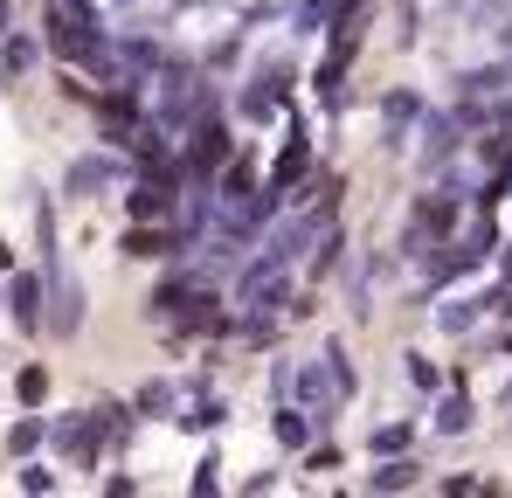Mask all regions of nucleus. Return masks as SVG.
<instances>
[{
	"label": "nucleus",
	"instance_id": "c85d7f7f",
	"mask_svg": "<svg viewBox=\"0 0 512 498\" xmlns=\"http://www.w3.org/2000/svg\"><path fill=\"white\" fill-rule=\"evenodd\" d=\"M7 35H14V28H7V0H0V42H7Z\"/></svg>",
	"mask_w": 512,
	"mask_h": 498
},
{
	"label": "nucleus",
	"instance_id": "7ed1b4c3",
	"mask_svg": "<svg viewBox=\"0 0 512 498\" xmlns=\"http://www.w3.org/2000/svg\"><path fill=\"white\" fill-rule=\"evenodd\" d=\"M229 160H236V139H229V125H222L215 104H208V111L187 125V173H194V180H215Z\"/></svg>",
	"mask_w": 512,
	"mask_h": 498
},
{
	"label": "nucleus",
	"instance_id": "f257e3e1",
	"mask_svg": "<svg viewBox=\"0 0 512 498\" xmlns=\"http://www.w3.org/2000/svg\"><path fill=\"white\" fill-rule=\"evenodd\" d=\"M291 395H298L305 409L319 415V429H326V415H333L346 395H353V367H346L340 346H326V360H305V367H291Z\"/></svg>",
	"mask_w": 512,
	"mask_h": 498
},
{
	"label": "nucleus",
	"instance_id": "a878e982",
	"mask_svg": "<svg viewBox=\"0 0 512 498\" xmlns=\"http://www.w3.org/2000/svg\"><path fill=\"white\" fill-rule=\"evenodd\" d=\"M443 492L450 498H478V492H492V478H443Z\"/></svg>",
	"mask_w": 512,
	"mask_h": 498
},
{
	"label": "nucleus",
	"instance_id": "1a4fd4ad",
	"mask_svg": "<svg viewBox=\"0 0 512 498\" xmlns=\"http://www.w3.org/2000/svg\"><path fill=\"white\" fill-rule=\"evenodd\" d=\"M180 332H229V312H222L215 284H194V298H187V312H180Z\"/></svg>",
	"mask_w": 512,
	"mask_h": 498
},
{
	"label": "nucleus",
	"instance_id": "ddd939ff",
	"mask_svg": "<svg viewBox=\"0 0 512 498\" xmlns=\"http://www.w3.org/2000/svg\"><path fill=\"white\" fill-rule=\"evenodd\" d=\"M312 422H319V415L305 409V402H284L270 429H277V443H284V450H312Z\"/></svg>",
	"mask_w": 512,
	"mask_h": 498
},
{
	"label": "nucleus",
	"instance_id": "4468645a",
	"mask_svg": "<svg viewBox=\"0 0 512 498\" xmlns=\"http://www.w3.org/2000/svg\"><path fill=\"white\" fill-rule=\"evenodd\" d=\"M499 298H506V291H492V298H450V305L436 312V326H443V332H471V326H478V312H499Z\"/></svg>",
	"mask_w": 512,
	"mask_h": 498
},
{
	"label": "nucleus",
	"instance_id": "9d476101",
	"mask_svg": "<svg viewBox=\"0 0 512 498\" xmlns=\"http://www.w3.org/2000/svg\"><path fill=\"white\" fill-rule=\"evenodd\" d=\"M284 90H291V83H284V70H270V77L256 70L250 90H243V118H277V111H284Z\"/></svg>",
	"mask_w": 512,
	"mask_h": 498
},
{
	"label": "nucleus",
	"instance_id": "393cba45",
	"mask_svg": "<svg viewBox=\"0 0 512 498\" xmlns=\"http://www.w3.org/2000/svg\"><path fill=\"white\" fill-rule=\"evenodd\" d=\"M14 388H21V402H42V395H49V374H42V367H21Z\"/></svg>",
	"mask_w": 512,
	"mask_h": 498
},
{
	"label": "nucleus",
	"instance_id": "20e7f679",
	"mask_svg": "<svg viewBox=\"0 0 512 498\" xmlns=\"http://www.w3.org/2000/svg\"><path fill=\"white\" fill-rule=\"evenodd\" d=\"M125 208H132V222H173V208H180V173H173V160L146 166V173L132 180Z\"/></svg>",
	"mask_w": 512,
	"mask_h": 498
},
{
	"label": "nucleus",
	"instance_id": "2f4dec72",
	"mask_svg": "<svg viewBox=\"0 0 512 498\" xmlns=\"http://www.w3.org/2000/svg\"><path fill=\"white\" fill-rule=\"evenodd\" d=\"M7 263H14V256H7V243H0V270H7Z\"/></svg>",
	"mask_w": 512,
	"mask_h": 498
},
{
	"label": "nucleus",
	"instance_id": "6e6552de",
	"mask_svg": "<svg viewBox=\"0 0 512 498\" xmlns=\"http://www.w3.org/2000/svg\"><path fill=\"white\" fill-rule=\"evenodd\" d=\"M416 125H423V97H416V90H388V97H381V132H388V146H409Z\"/></svg>",
	"mask_w": 512,
	"mask_h": 498
},
{
	"label": "nucleus",
	"instance_id": "c756f323",
	"mask_svg": "<svg viewBox=\"0 0 512 498\" xmlns=\"http://www.w3.org/2000/svg\"><path fill=\"white\" fill-rule=\"evenodd\" d=\"M70 7H77V14H97V0H70Z\"/></svg>",
	"mask_w": 512,
	"mask_h": 498
},
{
	"label": "nucleus",
	"instance_id": "bb28decb",
	"mask_svg": "<svg viewBox=\"0 0 512 498\" xmlns=\"http://www.w3.org/2000/svg\"><path fill=\"white\" fill-rule=\"evenodd\" d=\"M21 492H56V471H42V464H28V471H21Z\"/></svg>",
	"mask_w": 512,
	"mask_h": 498
},
{
	"label": "nucleus",
	"instance_id": "423d86ee",
	"mask_svg": "<svg viewBox=\"0 0 512 498\" xmlns=\"http://www.w3.org/2000/svg\"><path fill=\"white\" fill-rule=\"evenodd\" d=\"M77 201H97V194H118V187H132V166L111 160V153H84V160L70 166V180H63Z\"/></svg>",
	"mask_w": 512,
	"mask_h": 498
},
{
	"label": "nucleus",
	"instance_id": "4be33fe9",
	"mask_svg": "<svg viewBox=\"0 0 512 498\" xmlns=\"http://www.w3.org/2000/svg\"><path fill=\"white\" fill-rule=\"evenodd\" d=\"M222 402H215V395H194V402H187V415H173V422H187V429H215V422H222Z\"/></svg>",
	"mask_w": 512,
	"mask_h": 498
},
{
	"label": "nucleus",
	"instance_id": "9b49d317",
	"mask_svg": "<svg viewBox=\"0 0 512 498\" xmlns=\"http://www.w3.org/2000/svg\"><path fill=\"white\" fill-rule=\"evenodd\" d=\"M305 166H312V139H305V132H291V146H284V160H277V173H270V180H263V187H270V194H284V201H291V187H298V180H305Z\"/></svg>",
	"mask_w": 512,
	"mask_h": 498
},
{
	"label": "nucleus",
	"instance_id": "a211bd4d",
	"mask_svg": "<svg viewBox=\"0 0 512 498\" xmlns=\"http://www.w3.org/2000/svg\"><path fill=\"white\" fill-rule=\"evenodd\" d=\"M464 429H471V402L464 395H443L436 402V436H464Z\"/></svg>",
	"mask_w": 512,
	"mask_h": 498
},
{
	"label": "nucleus",
	"instance_id": "39448f33",
	"mask_svg": "<svg viewBox=\"0 0 512 498\" xmlns=\"http://www.w3.org/2000/svg\"><path fill=\"white\" fill-rule=\"evenodd\" d=\"M464 118L457 111H423V125H416V146H423V173H436V166L457 160V146H464Z\"/></svg>",
	"mask_w": 512,
	"mask_h": 498
},
{
	"label": "nucleus",
	"instance_id": "5701e85b",
	"mask_svg": "<svg viewBox=\"0 0 512 498\" xmlns=\"http://www.w3.org/2000/svg\"><path fill=\"white\" fill-rule=\"evenodd\" d=\"M402 374H409V381H416V388H423V395H436V388H443V374H436V367H429L423 353H409V367H402Z\"/></svg>",
	"mask_w": 512,
	"mask_h": 498
},
{
	"label": "nucleus",
	"instance_id": "f8f14e48",
	"mask_svg": "<svg viewBox=\"0 0 512 498\" xmlns=\"http://www.w3.org/2000/svg\"><path fill=\"white\" fill-rule=\"evenodd\" d=\"M7 305H14V326L35 332V326H42V277H35V270H14V291H7Z\"/></svg>",
	"mask_w": 512,
	"mask_h": 498
},
{
	"label": "nucleus",
	"instance_id": "2eb2a0df",
	"mask_svg": "<svg viewBox=\"0 0 512 498\" xmlns=\"http://www.w3.org/2000/svg\"><path fill=\"white\" fill-rule=\"evenodd\" d=\"M346 70H353V56H340V49H326V63H319V77H312V90H319V104H340V97H346Z\"/></svg>",
	"mask_w": 512,
	"mask_h": 498
},
{
	"label": "nucleus",
	"instance_id": "0eeeda50",
	"mask_svg": "<svg viewBox=\"0 0 512 498\" xmlns=\"http://www.w3.org/2000/svg\"><path fill=\"white\" fill-rule=\"evenodd\" d=\"M49 298H56V305H49V332L84 326V284H77L70 270H56V263H49Z\"/></svg>",
	"mask_w": 512,
	"mask_h": 498
},
{
	"label": "nucleus",
	"instance_id": "dca6fc26",
	"mask_svg": "<svg viewBox=\"0 0 512 498\" xmlns=\"http://www.w3.org/2000/svg\"><path fill=\"white\" fill-rule=\"evenodd\" d=\"M367 485H374V492H416V485H423V464H409V457H388V464H381Z\"/></svg>",
	"mask_w": 512,
	"mask_h": 498
},
{
	"label": "nucleus",
	"instance_id": "6ab92c4d",
	"mask_svg": "<svg viewBox=\"0 0 512 498\" xmlns=\"http://www.w3.org/2000/svg\"><path fill=\"white\" fill-rule=\"evenodd\" d=\"M180 409V388H173V381H146V388H139V415H173Z\"/></svg>",
	"mask_w": 512,
	"mask_h": 498
},
{
	"label": "nucleus",
	"instance_id": "aec40b11",
	"mask_svg": "<svg viewBox=\"0 0 512 498\" xmlns=\"http://www.w3.org/2000/svg\"><path fill=\"white\" fill-rule=\"evenodd\" d=\"M340 256H346V236H340V229H326L319 249H312V277H333V270H340Z\"/></svg>",
	"mask_w": 512,
	"mask_h": 498
},
{
	"label": "nucleus",
	"instance_id": "f3484780",
	"mask_svg": "<svg viewBox=\"0 0 512 498\" xmlns=\"http://www.w3.org/2000/svg\"><path fill=\"white\" fill-rule=\"evenodd\" d=\"M35 70V35H7L0 42V77H28Z\"/></svg>",
	"mask_w": 512,
	"mask_h": 498
},
{
	"label": "nucleus",
	"instance_id": "473e14b6",
	"mask_svg": "<svg viewBox=\"0 0 512 498\" xmlns=\"http://www.w3.org/2000/svg\"><path fill=\"white\" fill-rule=\"evenodd\" d=\"M506 49H512V28H506Z\"/></svg>",
	"mask_w": 512,
	"mask_h": 498
},
{
	"label": "nucleus",
	"instance_id": "b1692460",
	"mask_svg": "<svg viewBox=\"0 0 512 498\" xmlns=\"http://www.w3.org/2000/svg\"><path fill=\"white\" fill-rule=\"evenodd\" d=\"M374 450H381V457H402V450H409V429H402V422L374 429Z\"/></svg>",
	"mask_w": 512,
	"mask_h": 498
},
{
	"label": "nucleus",
	"instance_id": "cd10ccee",
	"mask_svg": "<svg viewBox=\"0 0 512 498\" xmlns=\"http://www.w3.org/2000/svg\"><path fill=\"white\" fill-rule=\"evenodd\" d=\"M492 125H499V132H512V97H499V104H492Z\"/></svg>",
	"mask_w": 512,
	"mask_h": 498
},
{
	"label": "nucleus",
	"instance_id": "f03ea898",
	"mask_svg": "<svg viewBox=\"0 0 512 498\" xmlns=\"http://www.w3.org/2000/svg\"><path fill=\"white\" fill-rule=\"evenodd\" d=\"M450 229H457V187H429L416 194V208H409V236H402V256H423V243H450Z\"/></svg>",
	"mask_w": 512,
	"mask_h": 498
},
{
	"label": "nucleus",
	"instance_id": "7c9ffc66",
	"mask_svg": "<svg viewBox=\"0 0 512 498\" xmlns=\"http://www.w3.org/2000/svg\"><path fill=\"white\" fill-rule=\"evenodd\" d=\"M499 270H506V284H512V243H506V263H499Z\"/></svg>",
	"mask_w": 512,
	"mask_h": 498
},
{
	"label": "nucleus",
	"instance_id": "412c9836",
	"mask_svg": "<svg viewBox=\"0 0 512 498\" xmlns=\"http://www.w3.org/2000/svg\"><path fill=\"white\" fill-rule=\"evenodd\" d=\"M42 436H49V429H42L35 415H21V422L7 429V450H14V457H35V450H42Z\"/></svg>",
	"mask_w": 512,
	"mask_h": 498
}]
</instances>
